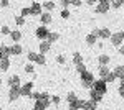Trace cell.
I'll list each match as a JSON object with an SVG mask.
<instances>
[{
  "instance_id": "cell-1",
  "label": "cell",
  "mask_w": 124,
  "mask_h": 110,
  "mask_svg": "<svg viewBox=\"0 0 124 110\" xmlns=\"http://www.w3.org/2000/svg\"><path fill=\"white\" fill-rule=\"evenodd\" d=\"M109 7H111V3H109L108 0H101V2L98 3V7H96V13L103 15V13H106V12L109 10Z\"/></svg>"
},
{
  "instance_id": "cell-2",
  "label": "cell",
  "mask_w": 124,
  "mask_h": 110,
  "mask_svg": "<svg viewBox=\"0 0 124 110\" xmlns=\"http://www.w3.org/2000/svg\"><path fill=\"white\" fill-rule=\"evenodd\" d=\"M93 35L94 36H99V38H111V31H109V28H101V30H93Z\"/></svg>"
},
{
  "instance_id": "cell-3",
  "label": "cell",
  "mask_w": 124,
  "mask_h": 110,
  "mask_svg": "<svg viewBox=\"0 0 124 110\" xmlns=\"http://www.w3.org/2000/svg\"><path fill=\"white\" fill-rule=\"evenodd\" d=\"M93 91H96L98 94H104L106 92V82L104 81H98V82H93Z\"/></svg>"
},
{
  "instance_id": "cell-4",
  "label": "cell",
  "mask_w": 124,
  "mask_h": 110,
  "mask_svg": "<svg viewBox=\"0 0 124 110\" xmlns=\"http://www.w3.org/2000/svg\"><path fill=\"white\" fill-rule=\"evenodd\" d=\"M20 97V85H13V87H10V92H8V99L12 102L17 100Z\"/></svg>"
},
{
  "instance_id": "cell-5",
  "label": "cell",
  "mask_w": 124,
  "mask_h": 110,
  "mask_svg": "<svg viewBox=\"0 0 124 110\" xmlns=\"http://www.w3.org/2000/svg\"><path fill=\"white\" fill-rule=\"evenodd\" d=\"M31 87L33 84L31 82H27L23 87H20V95H27V97H31Z\"/></svg>"
},
{
  "instance_id": "cell-6",
  "label": "cell",
  "mask_w": 124,
  "mask_h": 110,
  "mask_svg": "<svg viewBox=\"0 0 124 110\" xmlns=\"http://www.w3.org/2000/svg\"><path fill=\"white\" fill-rule=\"evenodd\" d=\"M50 105V99H45V100H37L35 102V110H45Z\"/></svg>"
},
{
  "instance_id": "cell-7",
  "label": "cell",
  "mask_w": 124,
  "mask_h": 110,
  "mask_svg": "<svg viewBox=\"0 0 124 110\" xmlns=\"http://www.w3.org/2000/svg\"><path fill=\"white\" fill-rule=\"evenodd\" d=\"M30 15H35V17H38V15H41V5L40 3H33L31 7H30Z\"/></svg>"
},
{
  "instance_id": "cell-8",
  "label": "cell",
  "mask_w": 124,
  "mask_h": 110,
  "mask_svg": "<svg viewBox=\"0 0 124 110\" xmlns=\"http://www.w3.org/2000/svg\"><path fill=\"white\" fill-rule=\"evenodd\" d=\"M114 72V76H116V79H124V66H116V69L113 71Z\"/></svg>"
},
{
  "instance_id": "cell-9",
  "label": "cell",
  "mask_w": 124,
  "mask_h": 110,
  "mask_svg": "<svg viewBox=\"0 0 124 110\" xmlns=\"http://www.w3.org/2000/svg\"><path fill=\"white\" fill-rule=\"evenodd\" d=\"M111 43H113L114 46H121V43H123V36H121L119 33L111 35Z\"/></svg>"
},
{
  "instance_id": "cell-10",
  "label": "cell",
  "mask_w": 124,
  "mask_h": 110,
  "mask_svg": "<svg viewBox=\"0 0 124 110\" xmlns=\"http://www.w3.org/2000/svg\"><path fill=\"white\" fill-rule=\"evenodd\" d=\"M48 33H50V31H48L45 26H40L38 30H37V33H35V35H37V38L43 39V38H46V36H48Z\"/></svg>"
},
{
  "instance_id": "cell-11",
  "label": "cell",
  "mask_w": 124,
  "mask_h": 110,
  "mask_svg": "<svg viewBox=\"0 0 124 110\" xmlns=\"http://www.w3.org/2000/svg\"><path fill=\"white\" fill-rule=\"evenodd\" d=\"M83 104H85V100H75V102H71L70 104V110H79V109H83Z\"/></svg>"
},
{
  "instance_id": "cell-12",
  "label": "cell",
  "mask_w": 124,
  "mask_h": 110,
  "mask_svg": "<svg viewBox=\"0 0 124 110\" xmlns=\"http://www.w3.org/2000/svg\"><path fill=\"white\" fill-rule=\"evenodd\" d=\"M23 53V48L20 45H13L12 48H10V54H13V56H18V54H22Z\"/></svg>"
},
{
  "instance_id": "cell-13",
  "label": "cell",
  "mask_w": 124,
  "mask_h": 110,
  "mask_svg": "<svg viewBox=\"0 0 124 110\" xmlns=\"http://www.w3.org/2000/svg\"><path fill=\"white\" fill-rule=\"evenodd\" d=\"M50 48H51V45H50L48 41H41V43H40V54L48 53V51H50Z\"/></svg>"
},
{
  "instance_id": "cell-14",
  "label": "cell",
  "mask_w": 124,
  "mask_h": 110,
  "mask_svg": "<svg viewBox=\"0 0 124 110\" xmlns=\"http://www.w3.org/2000/svg\"><path fill=\"white\" fill-rule=\"evenodd\" d=\"M58 38H60V35H58V33H55V31H50V33H48V36H46V41L51 45V43L58 41Z\"/></svg>"
},
{
  "instance_id": "cell-15",
  "label": "cell",
  "mask_w": 124,
  "mask_h": 110,
  "mask_svg": "<svg viewBox=\"0 0 124 110\" xmlns=\"http://www.w3.org/2000/svg\"><path fill=\"white\" fill-rule=\"evenodd\" d=\"M40 18H41V23H43V25H48V23H51V15H50V13H41V15H40Z\"/></svg>"
},
{
  "instance_id": "cell-16",
  "label": "cell",
  "mask_w": 124,
  "mask_h": 110,
  "mask_svg": "<svg viewBox=\"0 0 124 110\" xmlns=\"http://www.w3.org/2000/svg\"><path fill=\"white\" fill-rule=\"evenodd\" d=\"M83 110H96V102L93 100H85V104H83Z\"/></svg>"
},
{
  "instance_id": "cell-17",
  "label": "cell",
  "mask_w": 124,
  "mask_h": 110,
  "mask_svg": "<svg viewBox=\"0 0 124 110\" xmlns=\"http://www.w3.org/2000/svg\"><path fill=\"white\" fill-rule=\"evenodd\" d=\"M8 67H10V59L8 58H3L0 61V71H7Z\"/></svg>"
},
{
  "instance_id": "cell-18",
  "label": "cell",
  "mask_w": 124,
  "mask_h": 110,
  "mask_svg": "<svg viewBox=\"0 0 124 110\" xmlns=\"http://www.w3.org/2000/svg\"><path fill=\"white\" fill-rule=\"evenodd\" d=\"M98 61H99V64H101V66H108V63L111 61V58H109L108 54H101L99 58H98Z\"/></svg>"
},
{
  "instance_id": "cell-19",
  "label": "cell",
  "mask_w": 124,
  "mask_h": 110,
  "mask_svg": "<svg viewBox=\"0 0 124 110\" xmlns=\"http://www.w3.org/2000/svg\"><path fill=\"white\" fill-rule=\"evenodd\" d=\"M98 72L101 76V79H104L106 76L109 74V69H108V66H99V71H98Z\"/></svg>"
},
{
  "instance_id": "cell-20",
  "label": "cell",
  "mask_w": 124,
  "mask_h": 110,
  "mask_svg": "<svg viewBox=\"0 0 124 110\" xmlns=\"http://www.w3.org/2000/svg\"><path fill=\"white\" fill-rule=\"evenodd\" d=\"M101 99H103V95H101V94H98L96 91H93V89H91V100L98 104V102L101 100Z\"/></svg>"
},
{
  "instance_id": "cell-21",
  "label": "cell",
  "mask_w": 124,
  "mask_h": 110,
  "mask_svg": "<svg viewBox=\"0 0 124 110\" xmlns=\"http://www.w3.org/2000/svg\"><path fill=\"white\" fill-rule=\"evenodd\" d=\"M18 84H20V77H18V76H12V77L8 79V85H10V87L18 85Z\"/></svg>"
},
{
  "instance_id": "cell-22",
  "label": "cell",
  "mask_w": 124,
  "mask_h": 110,
  "mask_svg": "<svg viewBox=\"0 0 124 110\" xmlns=\"http://www.w3.org/2000/svg\"><path fill=\"white\" fill-rule=\"evenodd\" d=\"M0 53H2L3 58H8V56H10V48H8V46H5V45H2V46H0Z\"/></svg>"
},
{
  "instance_id": "cell-23",
  "label": "cell",
  "mask_w": 124,
  "mask_h": 110,
  "mask_svg": "<svg viewBox=\"0 0 124 110\" xmlns=\"http://www.w3.org/2000/svg\"><path fill=\"white\" fill-rule=\"evenodd\" d=\"M96 39H98V36H94V35L91 33V35L86 36V43H88L89 46H93V45H96Z\"/></svg>"
},
{
  "instance_id": "cell-24",
  "label": "cell",
  "mask_w": 124,
  "mask_h": 110,
  "mask_svg": "<svg viewBox=\"0 0 124 110\" xmlns=\"http://www.w3.org/2000/svg\"><path fill=\"white\" fill-rule=\"evenodd\" d=\"M73 61H75V64H83V56L79 54V53H75L73 54Z\"/></svg>"
},
{
  "instance_id": "cell-25",
  "label": "cell",
  "mask_w": 124,
  "mask_h": 110,
  "mask_svg": "<svg viewBox=\"0 0 124 110\" xmlns=\"http://www.w3.org/2000/svg\"><path fill=\"white\" fill-rule=\"evenodd\" d=\"M10 38H12L13 41H20V38H22V33H20V31H10Z\"/></svg>"
},
{
  "instance_id": "cell-26",
  "label": "cell",
  "mask_w": 124,
  "mask_h": 110,
  "mask_svg": "<svg viewBox=\"0 0 124 110\" xmlns=\"http://www.w3.org/2000/svg\"><path fill=\"white\" fill-rule=\"evenodd\" d=\"M103 81H104V82H114V81H116V76H114V72H111V71H109V74L106 76V77L103 79Z\"/></svg>"
},
{
  "instance_id": "cell-27",
  "label": "cell",
  "mask_w": 124,
  "mask_h": 110,
  "mask_svg": "<svg viewBox=\"0 0 124 110\" xmlns=\"http://www.w3.org/2000/svg\"><path fill=\"white\" fill-rule=\"evenodd\" d=\"M75 100H78L76 94H75V92H70V94L66 95V102H68V104H71V102H75Z\"/></svg>"
},
{
  "instance_id": "cell-28",
  "label": "cell",
  "mask_w": 124,
  "mask_h": 110,
  "mask_svg": "<svg viewBox=\"0 0 124 110\" xmlns=\"http://www.w3.org/2000/svg\"><path fill=\"white\" fill-rule=\"evenodd\" d=\"M35 63H38V64H45V63H46V58L38 53V54H37V59H35Z\"/></svg>"
},
{
  "instance_id": "cell-29",
  "label": "cell",
  "mask_w": 124,
  "mask_h": 110,
  "mask_svg": "<svg viewBox=\"0 0 124 110\" xmlns=\"http://www.w3.org/2000/svg\"><path fill=\"white\" fill-rule=\"evenodd\" d=\"M81 77H83V82H93V76L91 74L85 72V74H81Z\"/></svg>"
},
{
  "instance_id": "cell-30",
  "label": "cell",
  "mask_w": 124,
  "mask_h": 110,
  "mask_svg": "<svg viewBox=\"0 0 124 110\" xmlns=\"http://www.w3.org/2000/svg\"><path fill=\"white\" fill-rule=\"evenodd\" d=\"M41 7H45V8H46L48 12H50V10H53V8H55V2H45V3H43Z\"/></svg>"
},
{
  "instance_id": "cell-31",
  "label": "cell",
  "mask_w": 124,
  "mask_h": 110,
  "mask_svg": "<svg viewBox=\"0 0 124 110\" xmlns=\"http://www.w3.org/2000/svg\"><path fill=\"white\" fill-rule=\"evenodd\" d=\"M56 63H60V64H65V63H66V58H65L63 54H58V56H56Z\"/></svg>"
},
{
  "instance_id": "cell-32",
  "label": "cell",
  "mask_w": 124,
  "mask_h": 110,
  "mask_svg": "<svg viewBox=\"0 0 124 110\" xmlns=\"http://www.w3.org/2000/svg\"><path fill=\"white\" fill-rule=\"evenodd\" d=\"M33 71H35V69H33V64H30V63H28V64L25 66V72H27V74H33Z\"/></svg>"
},
{
  "instance_id": "cell-33",
  "label": "cell",
  "mask_w": 124,
  "mask_h": 110,
  "mask_svg": "<svg viewBox=\"0 0 124 110\" xmlns=\"http://www.w3.org/2000/svg\"><path fill=\"white\" fill-rule=\"evenodd\" d=\"M27 58H28V61L35 63V59H37V53H33V51H31V53H28V54H27Z\"/></svg>"
},
{
  "instance_id": "cell-34",
  "label": "cell",
  "mask_w": 124,
  "mask_h": 110,
  "mask_svg": "<svg viewBox=\"0 0 124 110\" xmlns=\"http://www.w3.org/2000/svg\"><path fill=\"white\" fill-rule=\"evenodd\" d=\"M76 69H78V72H79V74H85V72H86L85 64H78V66H76Z\"/></svg>"
},
{
  "instance_id": "cell-35",
  "label": "cell",
  "mask_w": 124,
  "mask_h": 110,
  "mask_svg": "<svg viewBox=\"0 0 124 110\" xmlns=\"http://www.w3.org/2000/svg\"><path fill=\"white\" fill-rule=\"evenodd\" d=\"M15 23H17V25H20V26H22V25H23V23H25V18H23V17H17V18H15Z\"/></svg>"
},
{
  "instance_id": "cell-36",
  "label": "cell",
  "mask_w": 124,
  "mask_h": 110,
  "mask_svg": "<svg viewBox=\"0 0 124 110\" xmlns=\"http://www.w3.org/2000/svg\"><path fill=\"white\" fill-rule=\"evenodd\" d=\"M124 2L123 0H116V2H113V3H111V5H113V7H114V8H119V7H121V5H123Z\"/></svg>"
},
{
  "instance_id": "cell-37",
  "label": "cell",
  "mask_w": 124,
  "mask_h": 110,
  "mask_svg": "<svg viewBox=\"0 0 124 110\" xmlns=\"http://www.w3.org/2000/svg\"><path fill=\"white\" fill-rule=\"evenodd\" d=\"M30 15V8H23L22 10V15H20V17H23V18H25V17H28Z\"/></svg>"
},
{
  "instance_id": "cell-38",
  "label": "cell",
  "mask_w": 124,
  "mask_h": 110,
  "mask_svg": "<svg viewBox=\"0 0 124 110\" xmlns=\"http://www.w3.org/2000/svg\"><path fill=\"white\" fill-rule=\"evenodd\" d=\"M0 31H2V35H10V28L8 26H2Z\"/></svg>"
},
{
  "instance_id": "cell-39",
  "label": "cell",
  "mask_w": 124,
  "mask_h": 110,
  "mask_svg": "<svg viewBox=\"0 0 124 110\" xmlns=\"http://www.w3.org/2000/svg\"><path fill=\"white\" fill-rule=\"evenodd\" d=\"M8 5H10L8 0H2V2H0V7H8Z\"/></svg>"
},
{
  "instance_id": "cell-40",
  "label": "cell",
  "mask_w": 124,
  "mask_h": 110,
  "mask_svg": "<svg viewBox=\"0 0 124 110\" xmlns=\"http://www.w3.org/2000/svg\"><path fill=\"white\" fill-rule=\"evenodd\" d=\"M61 17H63V18H68V17H70V12H68V10H63V12H61Z\"/></svg>"
},
{
  "instance_id": "cell-41",
  "label": "cell",
  "mask_w": 124,
  "mask_h": 110,
  "mask_svg": "<svg viewBox=\"0 0 124 110\" xmlns=\"http://www.w3.org/2000/svg\"><path fill=\"white\" fill-rule=\"evenodd\" d=\"M31 97L37 99V100H40V92H31Z\"/></svg>"
},
{
  "instance_id": "cell-42",
  "label": "cell",
  "mask_w": 124,
  "mask_h": 110,
  "mask_svg": "<svg viewBox=\"0 0 124 110\" xmlns=\"http://www.w3.org/2000/svg\"><path fill=\"white\" fill-rule=\"evenodd\" d=\"M71 3H73V5H76V7H81V3H83V2H81V0H73Z\"/></svg>"
},
{
  "instance_id": "cell-43",
  "label": "cell",
  "mask_w": 124,
  "mask_h": 110,
  "mask_svg": "<svg viewBox=\"0 0 124 110\" xmlns=\"http://www.w3.org/2000/svg\"><path fill=\"white\" fill-rule=\"evenodd\" d=\"M119 95L124 97V85H119Z\"/></svg>"
},
{
  "instance_id": "cell-44",
  "label": "cell",
  "mask_w": 124,
  "mask_h": 110,
  "mask_svg": "<svg viewBox=\"0 0 124 110\" xmlns=\"http://www.w3.org/2000/svg\"><path fill=\"white\" fill-rule=\"evenodd\" d=\"M70 3H71V2H70V0H63V2H61V5H63V7H68V5H70Z\"/></svg>"
},
{
  "instance_id": "cell-45",
  "label": "cell",
  "mask_w": 124,
  "mask_h": 110,
  "mask_svg": "<svg viewBox=\"0 0 124 110\" xmlns=\"http://www.w3.org/2000/svg\"><path fill=\"white\" fill-rule=\"evenodd\" d=\"M51 100H53V104H60V97H56V95H55Z\"/></svg>"
},
{
  "instance_id": "cell-46",
  "label": "cell",
  "mask_w": 124,
  "mask_h": 110,
  "mask_svg": "<svg viewBox=\"0 0 124 110\" xmlns=\"http://www.w3.org/2000/svg\"><path fill=\"white\" fill-rule=\"evenodd\" d=\"M119 53H121V54L124 56V46H121V48H119Z\"/></svg>"
},
{
  "instance_id": "cell-47",
  "label": "cell",
  "mask_w": 124,
  "mask_h": 110,
  "mask_svg": "<svg viewBox=\"0 0 124 110\" xmlns=\"http://www.w3.org/2000/svg\"><path fill=\"white\" fill-rule=\"evenodd\" d=\"M119 35H121V36H123V39H124V31H119Z\"/></svg>"
},
{
  "instance_id": "cell-48",
  "label": "cell",
  "mask_w": 124,
  "mask_h": 110,
  "mask_svg": "<svg viewBox=\"0 0 124 110\" xmlns=\"http://www.w3.org/2000/svg\"><path fill=\"white\" fill-rule=\"evenodd\" d=\"M119 85H124V79H121V82H119Z\"/></svg>"
},
{
  "instance_id": "cell-49",
  "label": "cell",
  "mask_w": 124,
  "mask_h": 110,
  "mask_svg": "<svg viewBox=\"0 0 124 110\" xmlns=\"http://www.w3.org/2000/svg\"><path fill=\"white\" fill-rule=\"evenodd\" d=\"M2 59H3V56H2V53H0V61H2Z\"/></svg>"
},
{
  "instance_id": "cell-50",
  "label": "cell",
  "mask_w": 124,
  "mask_h": 110,
  "mask_svg": "<svg viewBox=\"0 0 124 110\" xmlns=\"http://www.w3.org/2000/svg\"><path fill=\"white\" fill-rule=\"evenodd\" d=\"M0 85H2V79H0Z\"/></svg>"
}]
</instances>
